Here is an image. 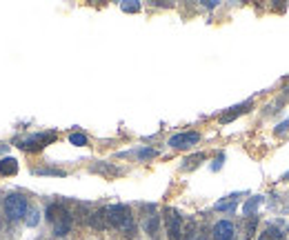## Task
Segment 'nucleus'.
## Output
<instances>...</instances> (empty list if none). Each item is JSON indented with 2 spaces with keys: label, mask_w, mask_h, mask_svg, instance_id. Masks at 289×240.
I'll return each mask as SVG.
<instances>
[{
  "label": "nucleus",
  "mask_w": 289,
  "mask_h": 240,
  "mask_svg": "<svg viewBox=\"0 0 289 240\" xmlns=\"http://www.w3.org/2000/svg\"><path fill=\"white\" fill-rule=\"evenodd\" d=\"M105 211H107V224H109V227H116V229H120V231H125L127 236H131L133 233V216H131V211H129V207L111 205V207H107Z\"/></svg>",
  "instance_id": "nucleus-1"
},
{
  "label": "nucleus",
  "mask_w": 289,
  "mask_h": 240,
  "mask_svg": "<svg viewBox=\"0 0 289 240\" xmlns=\"http://www.w3.org/2000/svg\"><path fill=\"white\" fill-rule=\"evenodd\" d=\"M27 211H29V205L25 196L12 193V196L5 198V213H7L9 220H20V218H25Z\"/></svg>",
  "instance_id": "nucleus-2"
},
{
  "label": "nucleus",
  "mask_w": 289,
  "mask_h": 240,
  "mask_svg": "<svg viewBox=\"0 0 289 240\" xmlns=\"http://www.w3.org/2000/svg\"><path fill=\"white\" fill-rule=\"evenodd\" d=\"M183 218H180L178 211L174 209H167V236L169 240H183Z\"/></svg>",
  "instance_id": "nucleus-3"
},
{
  "label": "nucleus",
  "mask_w": 289,
  "mask_h": 240,
  "mask_svg": "<svg viewBox=\"0 0 289 240\" xmlns=\"http://www.w3.org/2000/svg\"><path fill=\"white\" fill-rule=\"evenodd\" d=\"M56 140V134L54 131H49V134H36L32 138H27V140H23V149H27V151H36V149H43L47 142H54Z\"/></svg>",
  "instance_id": "nucleus-4"
},
{
  "label": "nucleus",
  "mask_w": 289,
  "mask_h": 240,
  "mask_svg": "<svg viewBox=\"0 0 289 240\" xmlns=\"http://www.w3.org/2000/svg\"><path fill=\"white\" fill-rule=\"evenodd\" d=\"M200 140V134H196V131H187V134H176L169 138V145L176 147V149H185V147H192L196 142Z\"/></svg>",
  "instance_id": "nucleus-5"
},
{
  "label": "nucleus",
  "mask_w": 289,
  "mask_h": 240,
  "mask_svg": "<svg viewBox=\"0 0 289 240\" xmlns=\"http://www.w3.org/2000/svg\"><path fill=\"white\" fill-rule=\"evenodd\" d=\"M214 240H234V224L229 220H220L214 224Z\"/></svg>",
  "instance_id": "nucleus-6"
},
{
  "label": "nucleus",
  "mask_w": 289,
  "mask_h": 240,
  "mask_svg": "<svg viewBox=\"0 0 289 240\" xmlns=\"http://www.w3.org/2000/svg\"><path fill=\"white\" fill-rule=\"evenodd\" d=\"M45 216H47L49 222H56V220H60L63 216H67V209L60 205V202H51V205L47 207V211H45Z\"/></svg>",
  "instance_id": "nucleus-7"
},
{
  "label": "nucleus",
  "mask_w": 289,
  "mask_h": 240,
  "mask_svg": "<svg viewBox=\"0 0 289 240\" xmlns=\"http://www.w3.org/2000/svg\"><path fill=\"white\" fill-rule=\"evenodd\" d=\"M0 173H3V176H16L18 173L16 158H3V160H0Z\"/></svg>",
  "instance_id": "nucleus-8"
},
{
  "label": "nucleus",
  "mask_w": 289,
  "mask_h": 240,
  "mask_svg": "<svg viewBox=\"0 0 289 240\" xmlns=\"http://www.w3.org/2000/svg\"><path fill=\"white\" fill-rule=\"evenodd\" d=\"M69 229H71V216H69V213L54 222V233H56V236H67Z\"/></svg>",
  "instance_id": "nucleus-9"
},
{
  "label": "nucleus",
  "mask_w": 289,
  "mask_h": 240,
  "mask_svg": "<svg viewBox=\"0 0 289 240\" xmlns=\"http://www.w3.org/2000/svg\"><path fill=\"white\" fill-rule=\"evenodd\" d=\"M89 224H91L94 229H105V227H107V211H105V209H100V211L91 213Z\"/></svg>",
  "instance_id": "nucleus-10"
},
{
  "label": "nucleus",
  "mask_w": 289,
  "mask_h": 240,
  "mask_svg": "<svg viewBox=\"0 0 289 240\" xmlns=\"http://www.w3.org/2000/svg\"><path fill=\"white\" fill-rule=\"evenodd\" d=\"M249 107H251V103H247V105H240V107H234V111H231V114H225L223 118H220V122H231V120L236 118V116H238V114H242V111H247V109H249Z\"/></svg>",
  "instance_id": "nucleus-11"
},
{
  "label": "nucleus",
  "mask_w": 289,
  "mask_h": 240,
  "mask_svg": "<svg viewBox=\"0 0 289 240\" xmlns=\"http://www.w3.org/2000/svg\"><path fill=\"white\" fill-rule=\"evenodd\" d=\"M256 224H258V216H254V213H251L249 220H247V224H245V238H251V236H254Z\"/></svg>",
  "instance_id": "nucleus-12"
},
{
  "label": "nucleus",
  "mask_w": 289,
  "mask_h": 240,
  "mask_svg": "<svg viewBox=\"0 0 289 240\" xmlns=\"http://www.w3.org/2000/svg\"><path fill=\"white\" fill-rule=\"evenodd\" d=\"M196 238V222H187L183 227V240H194Z\"/></svg>",
  "instance_id": "nucleus-13"
},
{
  "label": "nucleus",
  "mask_w": 289,
  "mask_h": 240,
  "mask_svg": "<svg viewBox=\"0 0 289 240\" xmlns=\"http://www.w3.org/2000/svg\"><path fill=\"white\" fill-rule=\"evenodd\" d=\"M280 238H282V233H278L276 229H265L258 240H280Z\"/></svg>",
  "instance_id": "nucleus-14"
},
{
  "label": "nucleus",
  "mask_w": 289,
  "mask_h": 240,
  "mask_svg": "<svg viewBox=\"0 0 289 240\" xmlns=\"http://www.w3.org/2000/svg\"><path fill=\"white\" fill-rule=\"evenodd\" d=\"M69 142H71V145H76V147H85L87 145V136L85 134H71Z\"/></svg>",
  "instance_id": "nucleus-15"
},
{
  "label": "nucleus",
  "mask_w": 289,
  "mask_h": 240,
  "mask_svg": "<svg viewBox=\"0 0 289 240\" xmlns=\"http://www.w3.org/2000/svg\"><path fill=\"white\" fill-rule=\"evenodd\" d=\"M158 222H161V220H158V216H152V218H149V220L144 222V229H147V233H156Z\"/></svg>",
  "instance_id": "nucleus-16"
},
{
  "label": "nucleus",
  "mask_w": 289,
  "mask_h": 240,
  "mask_svg": "<svg viewBox=\"0 0 289 240\" xmlns=\"http://www.w3.org/2000/svg\"><path fill=\"white\" fill-rule=\"evenodd\" d=\"M120 7H122V12H138V9H140V5L133 3V0H125Z\"/></svg>",
  "instance_id": "nucleus-17"
},
{
  "label": "nucleus",
  "mask_w": 289,
  "mask_h": 240,
  "mask_svg": "<svg viewBox=\"0 0 289 240\" xmlns=\"http://www.w3.org/2000/svg\"><path fill=\"white\" fill-rule=\"evenodd\" d=\"M27 224L29 227H36V224H38V211H36V209H29L27 211Z\"/></svg>",
  "instance_id": "nucleus-18"
},
{
  "label": "nucleus",
  "mask_w": 289,
  "mask_h": 240,
  "mask_svg": "<svg viewBox=\"0 0 289 240\" xmlns=\"http://www.w3.org/2000/svg\"><path fill=\"white\" fill-rule=\"evenodd\" d=\"M203 158H205V154H196L192 158H187V160H185L187 165H185V167H187V169H189V167H196V165H198V160H203Z\"/></svg>",
  "instance_id": "nucleus-19"
},
{
  "label": "nucleus",
  "mask_w": 289,
  "mask_h": 240,
  "mask_svg": "<svg viewBox=\"0 0 289 240\" xmlns=\"http://www.w3.org/2000/svg\"><path fill=\"white\" fill-rule=\"evenodd\" d=\"M258 202H260V198H251V200H249V202H247V205H245V213H251V211H254Z\"/></svg>",
  "instance_id": "nucleus-20"
},
{
  "label": "nucleus",
  "mask_w": 289,
  "mask_h": 240,
  "mask_svg": "<svg viewBox=\"0 0 289 240\" xmlns=\"http://www.w3.org/2000/svg\"><path fill=\"white\" fill-rule=\"evenodd\" d=\"M216 209H234V200H227V202H218Z\"/></svg>",
  "instance_id": "nucleus-21"
},
{
  "label": "nucleus",
  "mask_w": 289,
  "mask_h": 240,
  "mask_svg": "<svg viewBox=\"0 0 289 240\" xmlns=\"http://www.w3.org/2000/svg\"><path fill=\"white\" fill-rule=\"evenodd\" d=\"M38 173H51V176H65V171H58V169H40Z\"/></svg>",
  "instance_id": "nucleus-22"
},
{
  "label": "nucleus",
  "mask_w": 289,
  "mask_h": 240,
  "mask_svg": "<svg viewBox=\"0 0 289 240\" xmlns=\"http://www.w3.org/2000/svg\"><path fill=\"white\" fill-rule=\"evenodd\" d=\"M149 156H154V151H152V149H144L142 154H140V158H149Z\"/></svg>",
  "instance_id": "nucleus-23"
}]
</instances>
